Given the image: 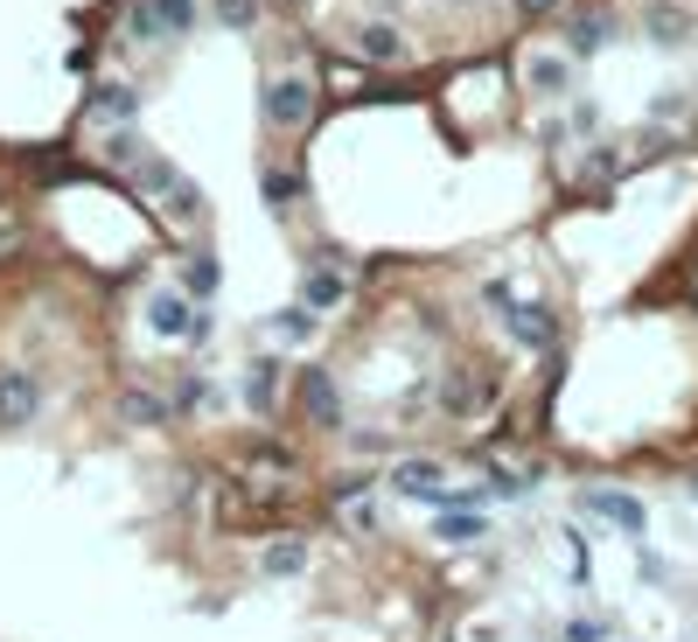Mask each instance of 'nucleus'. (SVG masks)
Here are the masks:
<instances>
[]
</instances>
